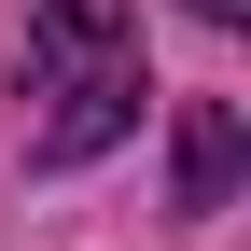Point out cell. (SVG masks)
<instances>
[{
  "mask_svg": "<svg viewBox=\"0 0 251 251\" xmlns=\"http://www.w3.org/2000/svg\"><path fill=\"white\" fill-rule=\"evenodd\" d=\"M224 181H237V112L196 98L181 112V209H224Z\"/></svg>",
  "mask_w": 251,
  "mask_h": 251,
  "instance_id": "2",
  "label": "cell"
},
{
  "mask_svg": "<svg viewBox=\"0 0 251 251\" xmlns=\"http://www.w3.org/2000/svg\"><path fill=\"white\" fill-rule=\"evenodd\" d=\"M196 14H209V28H237V14H251V0H196Z\"/></svg>",
  "mask_w": 251,
  "mask_h": 251,
  "instance_id": "3",
  "label": "cell"
},
{
  "mask_svg": "<svg viewBox=\"0 0 251 251\" xmlns=\"http://www.w3.org/2000/svg\"><path fill=\"white\" fill-rule=\"evenodd\" d=\"M153 70H140V14L126 0H42L28 14V153L42 168H84L140 126Z\"/></svg>",
  "mask_w": 251,
  "mask_h": 251,
  "instance_id": "1",
  "label": "cell"
}]
</instances>
